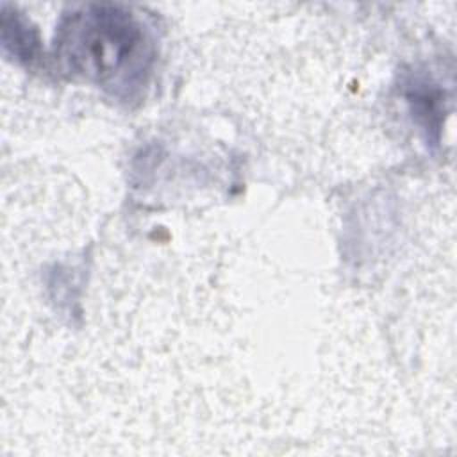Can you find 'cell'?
<instances>
[{
	"instance_id": "6da1fadb",
	"label": "cell",
	"mask_w": 457,
	"mask_h": 457,
	"mask_svg": "<svg viewBox=\"0 0 457 457\" xmlns=\"http://www.w3.org/2000/svg\"><path fill=\"white\" fill-rule=\"evenodd\" d=\"M66 66L109 87L145 80L152 45L143 23L121 5H86L68 16L55 41Z\"/></svg>"
},
{
	"instance_id": "7a4b0ae2",
	"label": "cell",
	"mask_w": 457,
	"mask_h": 457,
	"mask_svg": "<svg viewBox=\"0 0 457 457\" xmlns=\"http://www.w3.org/2000/svg\"><path fill=\"white\" fill-rule=\"evenodd\" d=\"M2 39L7 48H11L18 57L21 59H30L37 48V41L32 34V30L27 27V23L14 16L9 14L5 9L2 12Z\"/></svg>"
}]
</instances>
